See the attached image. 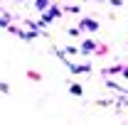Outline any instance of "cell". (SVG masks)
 <instances>
[{"mask_svg":"<svg viewBox=\"0 0 128 125\" xmlns=\"http://www.w3.org/2000/svg\"><path fill=\"white\" fill-rule=\"evenodd\" d=\"M47 7V0H37V10H44Z\"/></svg>","mask_w":128,"mask_h":125,"instance_id":"2","label":"cell"},{"mask_svg":"<svg viewBox=\"0 0 128 125\" xmlns=\"http://www.w3.org/2000/svg\"><path fill=\"white\" fill-rule=\"evenodd\" d=\"M81 25H84L86 30H91V32H96V30H98V22H94V20H84Z\"/></svg>","mask_w":128,"mask_h":125,"instance_id":"1","label":"cell"}]
</instances>
